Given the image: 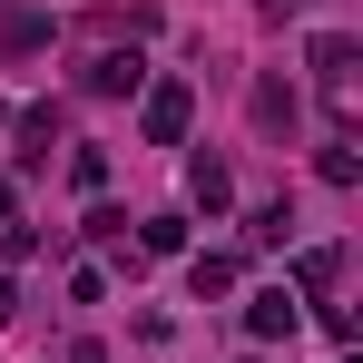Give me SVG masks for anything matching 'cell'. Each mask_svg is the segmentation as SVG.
Instances as JSON below:
<instances>
[{"label":"cell","mask_w":363,"mask_h":363,"mask_svg":"<svg viewBox=\"0 0 363 363\" xmlns=\"http://www.w3.org/2000/svg\"><path fill=\"white\" fill-rule=\"evenodd\" d=\"M50 138H60V108H30V118H20V167H40Z\"/></svg>","instance_id":"obj_5"},{"label":"cell","mask_w":363,"mask_h":363,"mask_svg":"<svg viewBox=\"0 0 363 363\" xmlns=\"http://www.w3.org/2000/svg\"><path fill=\"white\" fill-rule=\"evenodd\" d=\"M138 79H147V60H138V50H108V60H89V89H99V99H118V89H138Z\"/></svg>","instance_id":"obj_3"},{"label":"cell","mask_w":363,"mask_h":363,"mask_svg":"<svg viewBox=\"0 0 363 363\" xmlns=\"http://www.w3.org/2000/svg\"><path fill=\"white\" fill-rule=\"evenodd\" d=\"M186 118H196V89H186V79H157V89H147V147H177L186 138Z\"/></svg>","instance_id":"obj_1"},{"label":"cell","mask_w":363,"mask_h":363,"mask_svg":"<svg viewBox=\"0 0 363 363\" xmlns=\"http://www.w3.org/2000/svg\"><path fill=\"white\" fill-rule=\"evenodd\" d=\"M255 128H295V89H285V79L255 89Z\"/></svg>","instance_id":"obj_6"},{"label":"cell","mask_w":363,"mask_h":363,"mask_svg":"<svg viewBox=\"0 0 363 363\" xmlns=\"http://www.w3.org/2000/svg\"><path fill=\"white\" fill-rule=\"evenodd\" d=\"M186 196H196V206H206V216H216V206H226V196H236V177H226V167H216V157H196V167H186Z\"/></svg>","instance_id":"obj_4"},{"label":"cell","mask_w":363,"mask_h":363,"mask_svg":"<svg viewBox=\"0 0 363 363\" xmlns=\"http://www.w3.org/2000/svg\"><path fill=\"white\" fill-rule=\"evenodd\" d=\"M138 245H147V255H177V245H186V226H177V216H147V236H138Z\"/></svg>","instance_id":"obj_8"},{"label":"cell","mask_w":363,"mask_h":363,"mask_svg":"<svg viewBox=\"0 0 363 363\" xmlns=\"http://www.w3.org/2000/svg\"><path fill=\"white\" fill-rule=\"evenodd\" d=\"M186 285H196V295H226V285H236V255H196Z\"/></svg>","instance_id":"obj_7"},{"label":"cell","mask_w":363,"mask_h":363,"mask_svg":"<svg viewBox=\"0 0 363 363\" xmlns=\"http://www.w3.org/2000/svg\"><path fill=\"white\" fill-rule=\"evenodd\" d=\"M245 334H255V344L295 334V295H285V285H275V295H255V304H245Z\"/></svg>","instance_id":"obj_2"}]
</instances>
